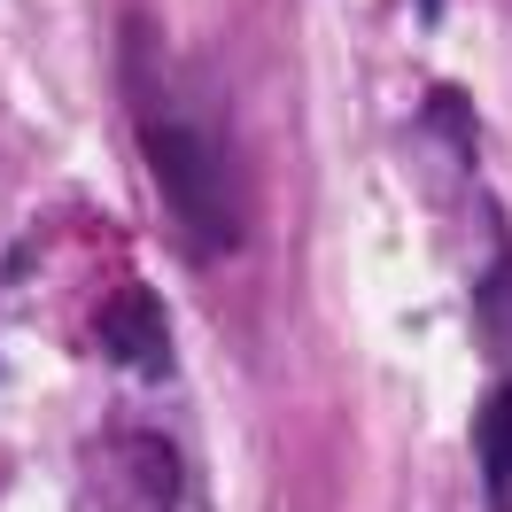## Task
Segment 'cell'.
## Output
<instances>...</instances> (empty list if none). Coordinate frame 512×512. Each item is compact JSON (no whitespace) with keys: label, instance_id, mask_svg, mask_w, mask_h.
<instances>
[{"label":"cell","instance_id":"cell-1","mask_svg":"<svg viewBox=\"0 0 512 512\" xmlns=\"http://www.w3.org/2000/svg\"><path fill=\"white\" fill-rule=\"evenodd\" d=\"M140 156L156 171L171 218L194 233L202 256H233L249 241V202H241V171L225 156V140L194 117H171V109H148L140 117Z\"/></svg>","mask_w":512,"mask_h":512},{"label":"cell","instance_id":"cell-6","mask_svg":"<svg viewBox=\"0 0 512 512\" xmlns=\"http://www.w3.org/2000/svg\"><path fill=\"white\" fill-rule=\"evenodd\" d=\"M419 125L458 156V171H474V101L458 94V86H435V94L419 101Z\"/></svg>","mask_w":512,"mask_h":512},{"label":"cell","instance_id":"cell-4","mask_svg":"<svg viewBox=\"0 0 512 512\" xmlns=\"http://www.w3.org/2000/svg\"><path fill=\"white\" fill-rule=\"evenodd\" d=\"M474 458H481V489L489 512H512V381H497L474 412Z\"/></svg>","mask_w":512,"mask_h":512},{"label":"cell","instance_id":"cell-3","mask_svg":"<svg viewBox=\"0 0 512 512\" xmlns=\"http://www.w3.org/2000/svg\"><path fill=\"white\" fill-rule=\"evenodd\" d=\"M489 233L497 241H489V264H481V280H474V334L512 381V233L497 218H489Z\"/></svg>","mask_w":512,"mask_h":512},{"label":"cell","instance_id":"cell-2","mask_svg":"<svg viewBox=\"0 0 512 512\" xmlns=\"http://www.w3.org/2000/svg\"><path fill=\"white\" fill-rule=\"evenodd\" d=\"M94 342H101V357H109L117 373H132V381H171V373H179L171 319H163L156 288H117L94 311Z\"/></svg>","mask_w":512,"mask_h":512},{"label":"cell","instance_id":"cell-5","mask_svg":"<svg viewBox=\"0 0 512 512\" xmlns=\"http://www.w3.org/2000/svg\"><path fill=\"white\" fill-rule=\"evenodd\" d=\"M125 489H132V512H179V450L163 435H125Z\"/></svg>","mask_w":512,"mask_h":512},{"label":"cell","instance_id":"cell-7","mask_svg":"<svg viewBox=\"0 0 512 512\" xmlns=\"http://www.w3.org/2000/svg\"><path fill=\"white\" fill-rule=\"evenodd\" d=\"M435 16H443V0H419V24H435Z\"/></svg>","mask_w":512,"mask_h":512}]
</instances>
